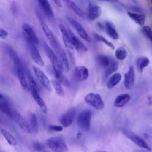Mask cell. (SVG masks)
I'll list each match as a JSON object with an SVG mask.
<instances>
[{
  "label": "cell",
  "instance_id": "26",
  "mask_svg": "<svg viewBox=\"0 0 152 152\" xmlns=\"http://www.w3.org/2000/svg\"><path fill=\"white\" fill-rule=\"evenodd\" d=\"M122 75L119 72L113 74L107 82V87L109 89H111L116 86L121 81Z\"/></svg>",
  "mask_w": 152,
  "mask_h": 152
},
{
  "label": "cell",
  "instance_id": "31",
  "mask_svg": "<svg viewBox=\"0 0 152 152\" xmlns=\"http://www.w3.org/2000/svg\"><path fill=\"white\" fill-rule=\"evenodd\" d=\"M127 51L123 46L118 48L115 51V56L116 59L119 61L124 60L127 57Z\"/></svg>",
  "mask_w": 152,
  "mask_h": 152
},
{
  "label": "cell",
  "instance_id": "8",
  "mask_svg": "<svg viewBox=\"0 0 152 152\" xmlns=\"http://www.w3.org/2000/svg\"><path fill=\"white\" fill-rule=\"evenodd\" d=\"M24 37L28 43L37 45L39 43L38 38L33 28L27 23L23 24L21 26Z\"/></svg>",
  "mask_w": 152,
  "mask_h": 152
},
{
  "label": "cell",
  "instance_id": "45",
  "mask_svg": "<svg viewBox=\"0 0 152 152\" xmlns=\"http://www.w3.org/2000/svg\"><path fill=\"white\" fill-rule=\"evenodd\" d=\"M96 152H107L106 151H104V150H99V151H97Z\"/></svg>",
  "mask_w": 152,
  "mask_h": 152
},
{
  "label": "cell",
  "instance_id": "18",
  "mask_svg": "<svg viewBox=\"0 0 152 152\" xmlns=\"http://www.w3.org/2000/svg\"><path fill=\"white\" fill-rule=\"evenodd\" d=\"M16 71L17 73V75L22 87L27 91H30V87L28 82V80L27 78V75H26L24 72V69L23 67H21L16 69Z\"/></svg>",
  "mask_w": 152,
  "mask_h": 152
},
{
  "label": "cell",
  "instance_id": "32",
  "mask_svg": "<svg viewBox=\"0 0 152 152\" xmlns=\"http://www.w3.org/2000/svg\"><path fill=\"white\" fill-rule=\"evenodd\" d=\"M97 60L99 65L105 68L108 66L110 62V59L108 58V56L104 55H98Z\"/></svg>",
  "mask_w": 152,
  "mask_h": 152
},
{
  "label": "cell",
  "instance_id": "16",
  "mask_svg": "<svg viewBox=\"0 0 152 152\" xmlns=\"http://www.w3.org/2000/svg\"><path fill=\"white\" fill-rule=\"evenodd\" d=\"M41 26L45 36L48 38L52 46H55L59 42L56 37L55 36V35L53 34V33L52 31V30L50 29L49 26L46 23L42 22L41 23Z\"/></svg>",
  "mask_w": 152,
  "mask_h": 152
},
{
  "label": "cell",
  "instance_id": "39",
  "mask_svg": "<svg viewBox=\"0 0 152 152\" xmlns=\"http://www.w3.org/2000/svg\"><path fill=\"white\" fill-rule=\"evenodd\" d=\"M33 147L34 148L35 150L36 151H42L44 149V147L43 145L40 143V142H35L33 145Z\"/></svg>",
  "mask_w": 152,
  "mask_h": 152
},
{
  "label": "cell",
  "instance_id": "30",
  "mask_svg": "<svg viewBox=\"0 0 152 152\" xmlns=\"http://www.w3.org/2000/svg\"><path fill=\"white\" fill-rule=\"evenodd\" d=\"M12 109H11L9 104L4 101H0V111L3 112L8 117L12 118Z\"/></svg>",
  "mask_w": 152,
  "mask_h": 152
},
{
  "label": "cell",
  "instance_id": "24",
  "mask_svg": "<svg viewBox=\"0 0 152 152\" xmlns=\"http://www.w3.org/2000/svg\"><path fill=\"white\" fill-rule=\"evenodd\" d=\"M104 27L107 33L110 37H112L114 40H116L119 38L118 33L116 31L115 27L113 23H112L111 22L107 21L105 23Z\"/></svg>",
  "mask_w": 152,
  "mask_h": 152
},
{
  "label": "cell",
  "instance_id": "4",
  "mask_svg": "<svg viewBox=\"0 0 152 152\" xmlns=\"http://www.w3.org/2000/svg\"><path fill=\"white\" fill-rule=\"evenodd\" d=\"M91 115V111L89 109H85L80 113L77 118V125L81 130L87 131L90 129Z\"/></svg>",
  "mask_w": 152,
  "mask_h": 152
},
{
  "label": "cell",
  "instance_id": "11",
  "mask_svg": "<svg viewBox=\"0 0 152 152\" xmlns=\"http://www.w3.org/2000/svg\"><path fill=\"white\" fill-rule=\"evenodd\" d=\"M12 118L15 121L17 124L24 132L27 134L31 133V129L30 126V125L26 120V119L21 114L13 110Z\"/></svg>",
  "mask_w": 152,
  "mask_h": 152
},
{
  "label": "cell",
  "instance_id": "19",
  "mask_svg": "<svg viewBox=\"0 0 152 152\" xmlns=\"http://www.w3.org/2000/svg\"><path fill=\"white\" fill-rule=\"evenodd\" d=\"M131 99V96L127 93L118 95L115 98L113 104L116 107H122L126 105Z\"/></svg>",
  "mask_w": 152,
  "mask_h": 152
},
{
  "label": "cell",
  "instance_id": "12",
  "mask_svg": "<svg viewBox=\"0 0 152 152\" xmlns=\"http://www.w3.org/2000/svg\"><path fill=\"white\" fill-rule=\"evenodd\" d=\"M89 76L88 69L84 66H76L72 72V78L75 81H83L86 80Z\"/></svg>",
  "mask_w": 152,
  "mask_h": 152
},
{
  "label": "cell",
  "instance_id": "43",
  "mask_svg": "<svg viewBox=\"0 0 152 152\" xmlns=\"http://www.w3.org/2000/svg\"><path fill=\"white\" fill-rule=\"evenodd\" d=\"M103 1H106L110 2H116L118 0H103Z\"/></svg>",
  "mask_w": 152,
  "mask_h": 152
},
{
  "label": "cell",
  "instance_id": "14",
  "mask_svg": "<svg viewBox=\"0 0 152 152\" xmlns=\"http://www.w3.org/2000/svg\"><path fill=\"white\" fill-rule=\"evenodd\" d=\"M135 82V71L134 67L131 66L128 71L124 74V85L125 87L128 89L130 90L132 88Z\"/></svg>",
  "mask_w": 152,
  "mask_h": 152
},
{
  "label": "cell",
  "instance_id": "36",
  "mask_svg": "<svg viewBox=\"0 0 152 152\" xmlns=\"http://www.w3.org/2000/svg\"><path fill=\"white\" fill-rule=\"evenodd\" d=\"M10 9L14 15H17L18 13V8L15 2H12L10 5Z\"/></svg>",
  "mask_w": 152,
  "mask_h": 152
},
{
  "label": "cell",
  "instance_id": "27",
  "mask_svg": "<svg viewBox=\"0 0 152 152\" xmlns=\"http://www.w3.org/2000/svg\"><path fill=\"white\" fill-rule=\"evenodd\" d=\"M150 64V60L147 57L145 56H142L137 58L136 61V64L138 70V71L140 73H142L143 71V69L146 68L148 64Z\"/></svg>",
  "mask_w": 152,
  "mask_h": 152
},
{
  "label": "cell",
  "instance_id": "33",
  "mask_svg": "<svg viewBox=\"0 0 152 152\" xmlns=\"http://www.w3.org/2000/svg\"><path fill=\"white\" fill-rule=\"evenodd\" d=\"M30 126L31 129H33L34 131H37L38 130V122L37 119L35 114L31 113L30 117Z\"/></svg>",
  "mask_w": 152,
  "mask_h": 152
},
{
  "label": "cell",
  "instance_id": "40",
  "mask_svg": "<svg viewBox=\"0 0 152 152\" xmlns=\"http://www.w3.org/2000/svg\"><path fill=\"white\" fill-rule=\"evenodd\" d=\"M53 2H55V4H56V5L59 8L62 7V4L60 0H53Z\"/></svg>",
  "mask_w": 152,
  "mask_h": 152
},
{
  "label": "cell",
  "instance_id": "28",
  "mask_svg": "<svg viewBox=\"0 0 152 152\" xmlns=\"http://www.w3.org/2000/svg\"><path fill=\"white\" fill-rule=\"evenodd\" d=\"M118 68V63L115 60L113 59H110L109 64L108 66L106 68L105 71H104V76L107 77L112 73L116 71Z\"/></svg>",
  "mask_w": 152,
  "mask_h": 152
},
{
  "label": "cell",
  "instance_id": "22",
  "mask_svg": "<svg viewBox=\"0 0 152 152\" xmlns=\"http://www.w3.org/2000/svg\"><path fill=\"white\" fill-rule=\"evenodd\" d=\"M44 12L49 18H53V12L48 0H37Z\"/></svg>",
  "mask_w": 152,
  "mask_h": 152
},
{
  "label": "cell",
  "instance_id": "17",
  "mask_svg": "<svg viewBox=\"0 0 152 152\" xmlns=\"http://www.w3.org/2000/svg\"><path fill=\"white\" fill-rule=\"evenodd\" d=\"M28 45H29V48H30V54H31L32 59L38 65H39L40 66H44V61H43L38 49L36 48V45L31 44V43H28Z\"/></svg>",
  "mask_w": 152,
  "mask_h": 152
},
{
  "label": "cell",
  "instance_id": "23",
  "mask_svg": "<svg viewBox=\"0 0 152 152\" xmlns=\"http://www.w3.org/2000/svg\"><path fill=\"white\" fill-rule=\"evenodd\" d=\"M0 131L2 135L10 145L12 146H16L17 145L18 142L17 139L10 132L4 128H1Z\"/></svg>",
  "mask_w": 152,
  "mask_h": 152
},
{
  "label": "cell",
  "instance_id": "2",
  "mask_svg": "<svg viewBox=\"0 0 152 152\" xmlns=\"http://www.w3.org/2000/svg\"><path fill=\"white\" fill-rule=\"evenodd\" d=\"M48 147L54 152H66L68 150L65 140L61 137H52L46 141Z\"/></svg>",
  "mask_w": 152,
  "mask_h": 152
},
{
  "label": "cell",
  "instance_id": "13",
  "mask_svg": "<svg viewBox=\"0 0 152 152\" xmlns=\"http://www.w3.org/2000/svg\"><path fill=\"white\" fill-rule=\"evenodd\" d=\"M67 31L74 48L79 52H87V48L86 46L72 33V31L69 28H67Z\"/></svg>",
  "mask_w": 152,
  "mask_h": 152
},
{
  "label": "cell",
  "instance_id": "7",
  "mask_svg": "<svg viewBox=\"0 0 152 152\" xmlns=\"http://www.w3.org/2000/svg\"><path fill=\"white\" fill-rule=\"evenodd\" d=\"M122 133L124 134L125 137H126L129 140H130L132 142H133L139 147L144 148L147 151L151 150V147L146 142V141L144 140H143L141 137H140L136 134L134 133L133 132L128 130H123Z\"/></svg>",
  "mask_w": 152,
  "mask_h": 152
},
{
  "label": "cell",
  "instance_id": "38",
  "mask_svg": "<svg viewBox=\"0 0 152 152\" xmlns=\"http://www.w3.org/2000/svg\"><path fill=\"white\" fill-rule=\"evenodd\" d=\"M8 36V33L2 28H0V38L5 39Z\"/></svg>",
  "mask_w": 152,
  "mask_h": 152
},
{
  "label": "cell",
  "instance_id": "6",
  "mask_svg": "<svg viewBox=\"0 0 152 152\" xmlns=\"http://www.w3.org/2000/svg\"><path fill=\"white\" fill-rule=\"evenodd\" d=\"M55 52L59 61L62 72H67L69 71V62L66 56V55L62 48L60 43L58 44L55 46L53 47Z\"/></svg>",
  "mask_w": 152,
  "mask_h": 152
},
{
  "label": "cell",
  "instance_id": "41",
  "mask_svg": "<svg viewBox=\"0 0 152 152\" xmlns=\"http://www.w3.org/2000/svg\"><path fill=\"white\" fill-rule=\"evenodd\" d=\"M82 135H83L82 132H81V131H79L77 132V134H76V138H77V139H80V138H81V137H82Z\"/></svg>",
  "mask_w": 152,
  "mask_h": 152
},
{
  "label": "cell",
  "instance_id": "37",
  "mask_svg": "<svg viewBox=\"0 0 152 152\" xmlns=\"http://www.w3.org/2000/svg\"><path fill=\"white\" fill-rule=\"evenodd\" d=\"M48 129L50 131H53L56 132H61L63 129V127L59 125H49Z\"/></svg>",
  "mask_w": 152,
  "mask_h": 152
},
{
  "label": "cell",
  "instance_id": "3",
  "mask_svg": "<svg viewBox=\"0 0 152 152\" xmlns=\"http://www.w3.org/2000/svg\"><path fill=\"white\" fill-rule=\"evenodd\" d=\"M59 28L62 34V40L64 43V45L66 48L68 55L69 56V58L70 59L71 62L72 64H74L75 62V56H74V47L72 45V43L71 42V40L69 39L67 28L64 26L62 24H59Z\"/></svg>",
  "mask_w": 152,
  "mask_h": 152
},
{
  "label": "cell",
  "instance_id": "10",
  "mask_svg": "<svg viewBox=\"0 0 152 152\" xmlns=\"http://www.w3.org/2000/svg\"><path fill=\"white\" fill-rule=\"evenodd\" d=\"M66 20L72 26V27L74 28V29L76 30V31L78 33L81 38H83L84 40L88 43L91 42V38L88 36L86 30L80 23L70 17H66Z\"/></svg>",
  "mask_w": 152,
  "mask_h": 152
},
{
  "label": "cell",
  "instance_id": "1",
  "mask_svg": "<svg viewBox=\"0 0 152 152\" xmlns=\"http://www.w3.org/2000/svg\"><path fill=\"white\" fill-rule=\"evenodd\" d=\"M43 46L47 56L48 57L52 64L55 75L57 80L59 83H62L64 84H66L65 83L66 81V80L63 76L62 68L55 52L48 45V44L45 42H43Z\"/></svg>",
  "mask_w": 152,
  "mask_h": 152
},
{
  "label": "cell",
  "instance_id": "5",
  "mask_svg": "<svg viewBox=\"0 0 152 152\" xmlns=\"http://www.w3.org/2000/svg\"><path fill=\"white\" fill-rule=\"evenodd\" d=\"M85 102L89 106L97 110H102L104 104L100 94L94 93H90L84 98Z\"/></svg>",
  "mask_w": 152,
  "mask_h": 152
},
{
  "label": "cell",
  "instance_id": "35",
  "mask_svg": "<svg viewBox=\"0 0 152 152\" xmlns=\"http://www.w3.org/2000/svg\"><path fill=\"white\" fill-rule=\"evenodd\" d=\"M142 32L144 36L152 42V30L151 28L148 26H144L142 28Z\"/></svg>",
  "mask_w": 152,
  "mask_h": 152
},
{
  "label": "cell",
  "instance_id": "29",
  "mask_svg": "<svg viewBox=\"0 0 152 152\" xmlns=\"http://www.w3.org/2000/svg\"><path fill=\"white\" fill-rule=\"evenodd\" d=\"M50 83L54 88L56 94L61 97H63L64 96V90L61 84V83H59L57 80L52 79L50 80Z\"/></svg>",
  "mask_w": 152,
  "mask_h": 152
},
{
  "label": "cell",
  "instance_id": "21",
  "mask_svg": "<svg viewBox=\"0 0 152 152\" xmlns=\"http://www.w3.org/2000/svg\"><path fill=\"white\" fill-rule=\"evenodd\" d=\"M65 4L66 5V6L74 12H75L77 15L78 16L82 17V18H85L86 17V14L84 12L72 1L71 0H63Z\"/></svg>",
  "mask_w": 152,
  "mask_h": 152
},
{
  "label": "cell",
  "instance_id": "15",
  "mask_svg": "<svg viewBox=\"0 0 152 152\" xmlns=\"http://www.w3.org/2000/svg\"><path fill=\"white\" fill-rule=\"evenodd\" d=\"M75 115V109L71 108L68 109L65 113H64L60 118V122L61 125L65 127H68L72 123L74 117Z\"/></svg>",
  "mask_w": 152,
  "mask_h": 152
},
{
  "label": "cell",
  "instance_id": "25",
  "mask_svg": "<svg viewBox=\"0 0 152 152\" xmlns=\"http://www.w3.org/2000/svg\"><path fill=\"white\" fill-rule=\"evenodd\" d=\"M128 15L137 24L140 26H143L145 21V17L144 14H138L136 12H128Z\"/></svg>",
  "mask_w": 152,
  "mask_h": 152
},
{
  "label": "cell",
  "instance_id": "44",
  "mask_svg": "<svg viewBox=\"0 0 152 152\" xmlns=\"http://www.w3.org/2000/svg\"><path fill=\"white\" fill-rule=\"evenodd\" d=\"M3 97H4L3 95L0 93V100H1V99H3Z\"/></svg>",
  "mask_w": 152,
  "mask_h": 152
},
{
  "label": "cell",
  "instance_id": "47",
  "mask_svg": "<svg viewBox=\"0 0 152 152\" xmlns=\"http://www.w3.org/2000/svg\"><path fill=\"white\" fill-rule=\"evenodd\" d=\"M43 152H48V151H43Z\"/></svg>",
  "mask_w": 152,
  "mask_h": 152
},
{
  "label": "cell",
  "instance_id": "34",
  "mask_svg": "<svg viewBox=\"0 0 152 152\" xmlns=\"http://www.w3.org/2000/svg\"><path fill=\"white\" fill-rule=\"evenodd\" d=\"M94 36H95L96 39L97 40H99V41H100V42H101L104 43L106 45H107V46H109L110 49H115V46L113 45V44L112 43H111L110 42H109V40H107L106 39H105L103 36H100V35L97 34H95Z\"/></svg>",
  "mask_w": 152,
  "mask_h": 152
},
{
  "label": "cell",
  "instance_id": "42",
  "mask_svg": "<svg viewBox=\"0 0 152 152\" xmlns=\"http://www.w3.org/2000/svg\"><path fill=\"white\" fill-rule=\"evenodd\" d=\"M148 102H149V104L151 105L152 104V97L151 96H148Z\"/></svg>",
  "mask_w": 152,
  "mask_h": 152
},
{
  "label": "cell",
  "instance_id": "9",
  "mask_svg": "<svg viewBox=\"0 0 152 152\" xmlns=\"http://www.w3.org/2000/svg\"><path fill=\"white\" fill-rule=\"evenodd\" d=\"M32 68L33 69L34 73L36 75V77L39 80V82L42 84V86L48 91H51V83L49 81L48 77L46 75V74L44 73V72L40 69L39 68L33 66Z\"/></svg>",
  "mask_w": 152,
  "mask_h": 152
},
{
  "label": "cell",
  "instance_id": "46",
  "mask_svg": "<svg viewBox=\"0 0 152 152\" xmlns=\"http://www.w3.org/2000/svg\"><path fill=\"white\" fill-rule=\"evenodd\" d=\"M0 152H4V151H0Z\"/></svg>",
  "mask_w": 152,
  "mask_h": 152
},
{
  "label": "cell",
  "instance_id": "20",
  "mask_svg": "<svg viewBox=\"0 0 152 152\" xmlns=\"http://www.w3.org/2000/svg\"><path fill=\"white\" fill-rule=\"evenodd\" d=\"M102 14L101 8L96 5L90 4L88 8V17L91 20H94Z\"/></svg>",
  "mask_w": 152,
  "mask_h": 152
}]
</instances>
